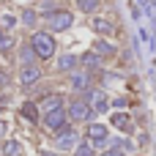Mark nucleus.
<instances>
[{
	"mask_svg": "<svg viewBox=\"0 0 156 156\" xmlns=\"http://www.w3.org/2000/svg\"><path fill=\"white\" fill-rule=\"evenodd\" d=\"M96 156H123V151H118V148H110V151H101V154Z\"/></svg>",
	"mask_w": 156,
	"mask_h": 156,
	"instance_id": "obj_24",
	"label": "nucleus"
},
{
	"mask_svg": "<svg viewBox=\"0 0 156 156\" xmlns=\"http://www.w3.org/2000/svg\"><path fill=\"white\" fill-rule=\"evenodd\" d=\"M90 107H88V101L85 99H71V104L66 107V115H69V121H74V123H82V121H88L90 118Z\"/></svg>",
	"mask_w": 156,
	"mask_h": 156,
	"instance_id": "obj_3",
	"label": "nucleus"
},
{
	"mask_svg": "<svg viewBox=\"0 0 156 156\" xmlns=\"http://www.w3.org/2000/svg\"><path fill=\"white\" fill-rule=\"evenodd\" d=\"M11 49H14V38L3 33V38H0V52H11Z\"/></svg>",
	"mask_w": 156,
	"mask_h": 156,
	"instance_id": "obj_23",
	"label": "nucleus"
},
{
	"mask_svg": "<svg viewBox=\"0 0 156 156\" xmlns=\"http://www.w3.org/2000/svg\"><path fill=\"white\" fill-rule=\"evenodd\" d=\"M19 115H22L25 121H30V123H38V104H33V101H25V104L19 107Z\"/></svg>",
	"mask_w": 156,
	"mask_h": 156,
	"instance_id": "obj_15",
	"label": "nucleus"
},
{
	"mask_svg": "<svg viewBox=\"0 0 156 156\" xmlns=\"http://www.w3.org/2000/svg\"><path fill=\"white\" fill-rule=\"evenodd\" d=\"M0 38H3V30H0Z\"/></svg>",
	"mask_w": 156,
	"mask_h": 156,
	"instance_id": "obj_27",
	"label": "nucleus"
},
{
	"mask_svg": "<svg viewBox=\"0 0 156 156\" xmlns=\"http://www.w3.org/2000/svg\"><path fill=\"white\" fill-rule=\"evenodd\" d=\"M3 104H5V96H3V93H0V110H3Z\"/></svg>",
	"mask_w": 156,
	"mask_h": 156,
	"instance_id": "obj_26",
	"label": "nucleus"
},
{
	"mask_svg": "<svg viewBox=\"0 0 156 156\" xmlns=\"http://www.w3.org/2000/svg\"><path fill=\"white\" fill-rule=\"evenodd\" d=\"M36 22H38V14H36L33 8H25V11H22V25H27V27H33Z\"/></svg>",
	"mask_w": 156,
	"mask_h": 156,
	"instance_id": "obj_20",
	"label": "nucleus"
},
{
	"mask_svg": "<svg viewBox=\"0 0 156 156\" xmlns=\"http://www.w3.org/2000/svg\"><path fill=\"white\" fill-rule=\"evenodd\" d=\"M5 132H8V123H5V121H3V118H0V140H3V137H5Z\"/></svg>",
	"mask_w": 156,
	"mask_h": 156,
	"instance_id": "obj_25",
	"label": "nucleus"
},
{
	"mask_svg": "<svg viewBox=\"0 0 156 156\" xmlns=\"http://www.w3.org/2000/svg\"><path fill=\"white\" fill-rule=\"evenodd\" d=\"M0 25H3L5 30H11V27L16 25V16H14V14H3V16H0Z\"/></svg>",
	"mask_w": 156,
	"mask_h": 156,
	"instance_id": "obj_22",
	"label": "nucleus"
},
{
	"mask_svg": "<svg viewBox=\"0 0 156 156\" xmlns=\"http://www.w3.org/2000/svg\"><path fill=\"white\" fill-rule=\"evenodd\" d=\"M38 80H41V69L38 66H22L19 69V85L22 88H36Z\"/></svg>",
	"mask_w": 156,
	"mask_h": 156,
	"instance_id": "obj_7",
	"label": "nucleus"
},
{
	"mask_svg": "<svg viewBox=\"0 0 156 156\" xmlns=\"http://www.w3.org/2000/svg\"><path fill=\"white\" fill-rule=\"evenodd\" d=\"M30 47H33V52H36L38 60H49V58H55L58 41H55V36L49 30H36L30 36Z\"/></svg>",
	"mask_w": 156,
	"mask_h": 156,
	"instance_id": "obj_1",
	"label": "nucleus"
},
{
	"mask_svg": "<svg viewBox=\"0 0 156 156\" xmlns=\"http://www.w3.org/2000/svg\"><path fill=\"white\" fill-rule=\"evenodd\" d=\"M93 52L99 55V58H115V44H110V41H104V38H99V41H93Z\"/></svg>",
	"mask_w": 156,
	"mask_h": 156,
	"instance_id": "obj_14",
	"label": "nucleus"
},
{
	"mask_svg": "<svg viewBox=\"0 0 156 156\" xmlns=\"http://www.w3.org/2000/svg\"><path fill=\"white\" fill-rule=\"evenodd\" d=\"M22 154V145L16 140H5L3 143V156H19Z\"/></svg>",
	"mask_w": 156,
	"mask_h": 156,
	"instance_id": "obj_19",
	"label": "nucleus"
},
{
	"mask_svg": "<svg viewBox=\"0 0 156 156\" xmlns=\"http://www.w3.org/2000/svg\"><path fill=\"white\" fill-rule=\"evenodd\" d=\"M77 5H80V11H85V14H93V11L99 8V0H77Z\"/></svg>",
	"mask_w": 156,
	"mask_h": 156,
	"instance_id": "obj_21",
	"label": "nucleus"
},
{
	"mask_svg": "<svg viewBox=\"0 0 156 156\" xmlns=\"http://www.w3.org/2000/svg\"><path fill=\"white\" fill-rule=\"evenodd\" d=\"M110 123H112L115 129H121L123 134H132V132H134V123H132V115H129V112H112V115H110Z\"/></svg>",
	"mask_w": 156,
	"mask_h": 156,
	"instance_id": "obj_10",
	"label": "nucleus"
},
{
	"mask_svg": "<svg viewBox=\"0 0 156 156\" xmlns=\"http://www.w3.org/2000/svg\"><path fill=\"white\" fill-rule=\"evenodd\" d=\"M36 60H38V58H36L33 47H30V44H22V47H19V63H22V66H36Z\"/></svg>",
	"mask_w": 156,
	"mask_h": 156,
	"instance_id": "obj_16",
	"label": "nucleus"
},
{
	"mask_svg": "<svg viewBox=\"0 0 156 156\" xmlns=\"http://www.w3.org/2000/svg\"><path fill=\"white\" fill-rule=\"evenodd\" d=\"M55 11H58V3H55V0H41V3H38V8H36V14H38V16H44V19H47L49 14H55Z\"/></svg>",
	"mask_w": 156,
	"mask_h": 156,
	"instance_id": "obj_18",
	"label": "nucleus"
},
{
	"mask_svg": "<svg viewBox=\"0 0 156 156\" xmlns=\"http://www.w3.org/2000/svg\"><path fill=\"white\" fill-rule=\"evenodd\" d=\"M66 121H69V115H66V107H63V110L44 112V129H47V132H52V134H58V132L66 126Z\"/></svg>",
	"mask_w": 156,
	"mask_h": 156,
	"instance_id": "obj_5",
	"label": "nucleus"
},
{
	"mask_svg": "<svg viewBox=\"0 0 156 156\" xmlns=\"http://www.w3.org/2000/svg\"><path fill=\"white\" fill-rule=\"evenodd\" d=\"M66 107V99L60 93H47L41 101H38V110L41 112H52V110H63Z\"/></svg>",
	"mask_w": 156,
	"mask_h": 156,
	"instance_id": "obj_9",
	"label": "nucleus"
},
{
	"mask_svg": "<svg viewBox=\"0 0 156 156\" xmlns=\"http://www.w3.org/2000/svg\"><path fill=\"white\" fill-rule=\"evenodd\" d=\"M74 156H96V148L90 140H80L77 148H74Z\"/></svg>",
	"mask_w": 156,
	"mask_h": 156,
	"instance_id": "obj_17",
	"label": "nucleus"
},
{
	"mask_svg": "<svg viewBox=\"0 0 156 156\" xmlns=\"http://www.w3.org/2000/svg\"><path fill=\"white\" fill-rule=\"evenodd\" d=\"M47 30L49 33H63V30H71V25H74V14L71 11H66V8H58L55 14H49L47 16Z\"/></svg>",
	"mask_w": 156,
	"mask_h": 156,
	"instance_id": "obj_2",
	"label": "nucleus"
},
{
	"mask_svg": "<svg viewBox=\"0 0 156 156\" xmlns=\"http://www.w3.org/2000/svg\"><path fill=\"white\" fill-rule=\"evenodd\" d=\"M77 143H80V134H77V129H71V126H63V129L55 134V148H58V151H71V148H77Z\"/></svg>",
	"mask_w": 156,
	"mask_h": 156,
	"instance_id": "obj_4",
	"label": "nucleus"
},
{
	"mask_svg": "<svg viewBox=\"0 0 156 156\" xmlns=\"http://www.w3.org/2000/svg\"><path fill=\"white\" fill-rule=\"evenodd\" d=\"M85 140H90V143H96V145H104V143H107V126H104V123H90Z\"/></svg>",
	"mask_w": 156,
	"mask_h": 156,
	"instance_id": "obj_13",
	"label": "nucleus"
},
{
	"mask_svg": "<svg viewBox=\"0 0 156 156\" xmlns=\"http://www.w3.org/2000/svg\"><path fill=\"white\" fill-rule=\"evenodd\" d=\"M90 27H93L99 36H112V33H115V22H110L107 16H93V19H90Z\"/></svg>",
	"mask_w": 156,
	"mask_h": 156,
	"instance_id": "obj_12",
	"label": "nucleus"
},
{
	"mask_svg": "<svg viewBox=\"0 0 156 156\" xmlns=\"http://www.w3.org/2000/svg\"><path fill=\"white\" fill-rule=\"evenodd\" d=\"M69 88H71L74 93H85V90L90 88V71H85V69H82V71H80V69L71 71V74H69Z\"/></svg>",
	"mask_w": 156,
	"mask_h": 156,
	"instance_id": "obj_6",
	"label": "nucleus"
},
{
	"mask_svg": "<svg viewBox=\"0 0 156 156\" xmlns=\"http://www.w3.org/2000/svg\"><path fill=\"white\" fill-rule=\"evenodd\" d=\"M77 69H80V55L63 52V55L58 58V71H60V74H71V71H77Z\"/></svg>",
	"mask_w": 156,
	"mask_h": 156,
	"instance_id": "obj_8",
	"label": "nucleus"
},
{
	"mask_svg": "<svg viewBox=\"0 0 156 156\" xmlns=\"http://www.w3.org/2000/svg\"><path fill=\"white\" fill-rule=\"evenodd\" d=\"M101 63H104V58H99L93 49H90V52H85V55H80V66H82L85 71H90V74H93V71H99V69H101Z\"/></svg>",
	"mask_w": 156,
	"mask_h": 156,
	"instance_id": "obj_11",
	"label": "nucleus"
}]
</instances>
